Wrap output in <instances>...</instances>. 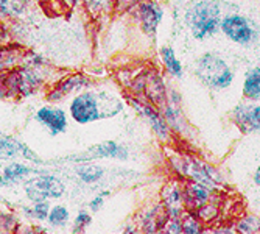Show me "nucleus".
I'll use <instances>...</instances> for the list:
<instances>
[{"instance_id": "obj_4", "label": "nucleus", "mask_w": 260, "mask_h": 234, "mask_svg": "<svg viewBox=\"0 0 260 234\" xmlns=\"http://www.w3.org/2000/svg\"><path fill=\"white\" fill-rule=\"evenodd\" d=\"M66 191L64 184L52 175H41L25 183V194L31 201L59 198Z\"/></svg>"}, {"instance_id": "obj_7", "label": "nucleus", "mask_w": 260, "mask_h": 234, "mask_svg": "<svg viewBox=\"0 0 260 234\" xmlns=\"http://www.w3.org/2000/svg\"><path fill=\"white\" fill-rule=\"evenodd\" d=\"M95 158H117V159H126L128 158V150L114 142V140H106V142L97 144L89 147L84 155H77V156H70V161H89V159H95Z\"/></svg>"}, {"instance_id": "obj_28", "label": "nucleus", "mask_w": 260, "mask_h": 234, "mask_svg": "<svg viewBox=\"0 0 260 234\" xmlns=\"http://www.w3.org/2000/svg\"><path fill=\"white\" fill-rule=\"evenodd\" d=\"M64 2H67V4H70V5H75L78 0H64Z\"/></svg>"}, {"instance_id": "obj_20", "label": "nucleus", "mask_w": 260, "mask_h": 234, "mask_svg": "<svg viewBox=\"0 0 260 234\" xmlns=\"http://www.w3.org/2000/svg\"><path fill=\"white\" fill-rule=\"evenodd\" d=\"M70 219V214H69V209L66 206H61V204H56L53 208H50L49 211V216H47V220L49 223L53 226V228H62L67 225Z\"/></svg>"}, {"instance_id": "obj_8", "label": "nucleus", "mask_w": 260, "mask_h": 234, "mask_svg": "<svg viewBox=\"0 0 260 234\" xmlns=\"http://www.w3.org/2000/svg\"><path fill=\"white\" fill-rule=\"evenodd\" d=\"M232 121L245 134L257 131L260 127V106L245 103L235 106L232 111Z\"/></svg>"}, {"instance_id": "obj_13", "label": "nucleus", "mask_w": 260, "mask_h": 234, "mask_svg": "<svg viewBox=\"0 0 260 234\" xmlns=\"http://www.w3.org/2000/svg\"><path fill=\"white\" fill-rule=\"evenodd\" d=\"M36 170L33 167H28V166H23V164H10V166L5 167L4 170V175L0 177V186H7V184H13V183H17L20 181L22 178H25L31 173H35Z\"/></svg>"}, {"instance_id": "obj_22", "label": "nucleus", "mask_w": 260, "mask_h": 234, "mask_svg": "<svg viewBox=\"0 0 260 234\" xmlns=\"http://www.w3.org/2000/svg\"><path fill=\"white\" fill-rule=\"evenodd\" d=\"M49 211H50V204L47 203V200H42V201H35V206L30 213L39 219V220H45L47 216H49Z\"/></svg>"}, {"instance_id": "obj_5", "label": "nucleus", "mask_w": 260, "mask_h": 234, "mask_svg": "<svg viewBox=\"0 0 260 234\" xmlns=\"http://www.w3.org/2000/svg\"><path fill=\"white\" fill-rule=\"evenodd\" d=\"M221 32L235 44L248 45L252 42L254 28L251 27L249 20L240 14H229L220 22Z\"/></svg>"}, {"instance_id": "obj_10", "label": "nucleus", "mask_w": 260, "mask_h": 234, "mask_svg": "<svg viewBox=\"0 0 260 234\" xmlns=\"http://www.w3.org/2000/svg\"><path fill=\"white\" fill-rule=\"evenodd\" d=\"M162 16H164L162 8L156 2H153V0L139 2V17L142 23V30L147 35L156 33L159 22L162 20Z\"/></svg>"}, {"instance_id": "obj_29", "label": "nucleus", "mask_w": 260, "mask_h": 234, "mask_svg": "<svg viewBox=\"0 0 260 234\" xmlns=\"http://www.w3.org/2000/svg\"><path fill=\"white\" fill-rule=\"evenodd\" d=\"M0 60H2V53H0Z\"/></svg>"}, {"instance_id": "obj_11", "label": "nucleus", "mask_w": 260, "mask_h": 234, "mask_svg": "<svg viewBox=\"0 0 260 234\" xmlns=\"http://www.w3.org/2000/svg\"><path fill=\"white\" fill-rule=\"evenodd\" d=\"M187 173L193 178V181L197 183H201L207 187L210 186H217L220 183V177L218 173L212 169L207 164L201 162V161H195V159H190L187 164Z\"/></svg>"}, {"instance_id": "obj_3", "label": "nucleus", "mask_w": 260, "mask_h": 234, "mask_svg": "<svg viewBox=\"0 0 260 234\" xmlns=\"http://www.w3.org/2000/svg\"><path fill=\"white\" fill-rule=\"evenodd\" d=\"M70 115L78 124H90L100 121L105 117L103 111L100 109L99 96L93 92H81L70 103Z\"/></svg>"}, {"instance_id": "obj_12", "label": "nucleus", "mask_w": 260, "mask_h": 234, "mask_svg": "<svg viewBox=\"0 0 260 234\" xmlns=\"http://www.w3.org/2000/svg\"><path fill=\"white\" fill-rule=\"evenodd\" d=\"M87 84V80L83 75H75L66 78L56 89H53V92H50L49 100H59L66 96H69L70 92H74L75 89H81Z\"/></svg>"}, {"instance_id": "obj_14", "label": "nucleus", "mask_w": 260, "mask_h": 234, "mask_svg": "<svg viewBox=\"0 0 260 234\" xmlns=\"http://www.w3.org/2000/svg\"><path fill=\"white\" fill-rule=\"evenodd\" d=\"M209 194H210V189L207 186L195 181L193 184L188 186V189L185 191V201L192 208H201L207 203Z\"/></svg>"}, {"instance_id": "obj_23", "label": "nucleus", "mask_w": 260, "mask_h": 234, "mask_svg": "<svg viewBox=\"0 0 260 234\" xmlns=\"http://www.w3.org/2000/svg\"><path fill=\"white\" fill-rule=\"evenodd\" d=\"M92 222V216L89 213H86V211H80L77 219H75V226H74V231L78 232V231H83L87 225H90Z\"/></svg>"}, {"instance_id": "obj_18", "label": "nucleus", "mask_w": 260, "mask_h": 234, "mask_svg": "<svg viewBox=\"0 0 260 234\" xmlns=\"http://www.w3.org/2000/svg\"><path fill=\"white\" fill-rule=\"evenodd\" d=\"M148 96L153 102H156L159 106H162L164 103H167V91H165V86L162 83V80L157 75L150 77L148 80Z\"/></svg>"}, {"instance_id": "obj_6", "label": "nucleus", "mask_w": 260, "mask_h": 234, "mask_svg": "<svg viewBox=\"0 0 260 234\" xmlns=\"http://www.w3.org/2000/svg\"><path fill=\"white\" fill-rule=\"evenodd\" d=\"M36 121L52 136H58L67 130V114L58 106H42L36 112Z\"/></svg>"}, {"instance_id": "obj_9", "label": "nucleus", "mask_w": 260, "mask_h": 234, "mask_svg": "<svg viewBox=\"0 0 260 234\" xmlns=\"http://www.w3.org/2000/svg\"><path fill=\"white\" fill-rule=\"evenodd\" d=\"M129 102H131V105H133V108L144 117V119L150 124V127L153 128V131L162 139V140H167L169 137H170V128H169V124L165 122V119L164 117L157 112V111H154L151 106H148V105H145V103H140L139 100H134V99H129Z\"/></svg>"}, {"instance_id": "obj_26", "label": "nucleus", "mask_w": 260, "mask_h": 234, "mask_svg": "<svg viewBox=\"0 0 260 234\" xmlns=\"http://www.w3.org/2000/svg\"><path fill=\"white\" fill-rule=\"evenodd\" d=\"M119 2H120L122 5H133V4H139V2H142V0H119Z\"/></svg>"}, {"instance_id": "obj_1", "label": "nucleus", "mask_w": 260, "mask_h": 234, "mask_svg": "<svg viewBox=\"0 0 260 234\" xmlns=\"http://www.w3.org/2000/svg\"><path fill=\"white\" fill-rule=\"evenodd\" d=\"M187 22L195 39H206L220 28V8L214 0H198L188 8Z\"/></svg>"}, {"instance_id": "obj_16", "label": "nucleus", "mask_w": 260, "mask_h": 234, "mask_svg": "<svg viewBox=\"0 0 260 234\" xmlns=\"http://www.w3.org/2000/svg\"><path fill=\"white\" fill-rule=\"evenodd\" d=\"M23 144L0 131V159H10L22 153Z\"/></svg>"}, {"instance_id": "obj_21", "label": "nucleus", "mask_w": 260, "mask_h": 234, "mask_svg": "<svg viewBox=\"0 0 260 234\" xmlns=\"http://www.w3.org/2000/svg\"><path fill=\"white\" fill-rule=\"evenodd\" d=\"M181 226H182V232H187V234H197L201 231V225L198 223V220L190 216V214H187L182 217L181 220Z\"/></svg>"}, {"instance_id": "obj_17", "label": "nucleus", "mask_w": 260, "mask_h": 234, "mask_svg": "<svg viewBox=\"0 0 260 234\" xmlns=\"http://www.w3.org/2000/svg\"><path fill=\"white\" fill-rule=\"evenodd\" d=\"M160 56H162V61H164V66L167 67L169 72L176 77V78H181L182 77V64L181 61L176 58V53L172 47H167L164 45L160 49Z\"/></svg>"}, {"instance_id": "obj_2", "label": "nucleus", "mask_w": 260, "mask_h": 234, "mask_svg": "<svg viewBox=\"0 0 260 234\" xmlns=\"http://www.w3.org/2000/svg\"><path fill=\"white\" fill-rule=\"evenodd\" d=\"M198 78L212 89H224L232 83V72L228 63L214 53H206L197 64Z\"/></svg>"}, {"instance_id": "obj_25", "label": "nucleus", "mask_w": 260, "mask_h": 234, "mask_svg": "<svg viewBox=\"0 0 260 234\" xmlns=\"http://www.w3.org/2000/svg\"><path fill=\"white\" fill-rule=\"evenodd\" d=\"M239 229H240L242 232H254V231H257V222H255V223H249L248 219H243V220L239 223Z\"/></svg>"}, {"instance_id": "obj_27", "label": "nucleus", "mask_w": 260, "mask_h": 234, "mask_svg": "<svg viewBox=\"0 0 260 234\" xmlns=\"http://www.w3.org/2000/svg\"><path fill=\"white\" fill-rule=\"evenodd\" d=\"M258 178H260V170L257 169V172H255V178H254V181H255V184H257V186H258V183H260V180H258Z\"/></svg>"}, {"instance_id": "obj_15", "label": "nucleus", "mask_w": 260, "mask_h": 234, "mask_svg": "<svg viewBox=\"0 0 260 234\" xmlns=\"http://www.w3.org/2000/svg\"><path fill=\"white\" fill-rule=\"evenodd\" d=\"M243 96L252 102H257L260 97V69L254 67L249 70L248 75L245 77L243 83Z\"/></svg>"}, {"instance_id": "obj_19", "label": "nucleus", "mask_w": 260, "mask_h": 234, "mask_svg": "<svg viewBox=\"0 0 260 234\" xmlns=\"http://www.w3.org/2000/svg\"><path fill=\"white\" fill-rule=\"evenodd\" d=\"M77 175L84 183H97L99 180L103 178L105 170L100 166H93V164H84V166H80L77 169Z\"/></svg>"}, {"instance_id": "obj_24", "label": "nucleus", "mask_w": 260, "mask_h": 234, "mask_svg": "<svg viewBox=\"0 0 260 234\" xmlns=\"http://www.w3.org/2000/svg\"><path fill=\"white\" fill-rule=\"evenodd\" d=\"M106 195H108V192H106V194H100V195H97L95 198H92V201L89 203V206H90V209H92V213H97V211L102 209Z\"/></svg>"}]
</instances>
